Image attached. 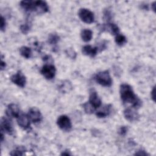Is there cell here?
Here are the masks:
<instances>
[{"instance_id":"cell-9","label":"cell","mask_w":156,"mask_h":156,"mask_svg":"<svg viewBox=\"0 0 156 156\" xmlns=\"http://www.w3.org/2000/svg\"><path fill=\"white\" fill-rule=\"evenodd\" d=\"M124 116L125 118L130 122L136 121L139 118V115L133 107H128L126 108L124 111Z\"/></svg>"},{"instance_id":"cell-31","label":"cell","mask_w":156,"mask_h":156,"mask_svg":"<svg viewBox=\"0 0 156 156\" xmlns=\"http://www.w3.org/2000/svg\"><path fill=\"white\" fill-rule=\"evenodd\" d=\"M5 66H6L5 63L2 60H1V70H3V69L5 68Z\"/></svg>"},{"instance_id":"cell-3","label":"cell","mask_w":156,"mask_h":156,"mask_svg":"<svg viewBox=\"0 0 156 156\" xmlns=\"http://www.w3.org/2000/svg\"><path fill=\"white\" fill-rule=\"evenodd\" d=\"M79 16L80 20L87 24H91L94 21V13L89 9L82 8L80 9L78 13Z\"/></svg>"},{"instance_id":"cell-28","label":"cell","mask_w":156,"mask_h":156,"mask_svg":"<svg viewBox=\"0 0 156 156\" xmlns=\"http://www.w3.org/2000/svg\"><path fill=\"white\" fill-rule=\"evenodd\" d=\"M135 155H140V156H146V155H149V154L144 151L143 149H139L138 151H137L135 154Z\"/></svg>"},{"instance_id":"cell-29","label":"cell","mask_w":156,"mask_h":156,"mask_svg":"<svg viewBox=\"0 0 156 156\" xmlns=\"http://www.w3.org/2000/svg\"><path fill=\"white\" fill-rule=\"evenodd\" d=\"M104 17L106 19V20L107 21H110L112 17L111 15V13L108 11V10H106L104 12Z\"/></svg>"},{"instance_id":"cell-34","label":"cell","mask_w":156,"mask_h":156,"mask_svg":"<svg viewBox=\"0 0 156 156\" xmlns=\"http://www.w3.org/2000/svg\"><path fill=\"white\" fill-rule=\"evenodd\" d=\"M4 140V134H3V132L1 130V141L2 142Z\"/></svg>"},{"instance_id":"cell-15","label":"cell","mask_w":156,"mask_h":156,"mask_svg":"<svg viewBox=\"0 0 156 156\" xmlns=\"http://www.w3.org/2000/svg\"><path fill=\"white\" fill-rule=\"evenodd\" d=\"M111 105H105L102 107L99 110L97 111L96 113V115L98 118H105L109 115L110 113Z\"/></svg>"},{"instance_id":"cell-11","label":"cell","mask_w":156,"mask_h":156,"mask_svg":"<svg viewBox=\"0 0 156 156\" xmlns=\"http://www.w3.org/2000/svg\"><path fill=\"white\" fill-rule=\"evenodd\" d=\"M5 113L9 118H18L20 115V108L15 104H10L7 106Z\"/></svg>"},{"instance_id":"cell-16","label":"cell","mask_w":156,"mask_h":156,"mask_svg":"<svg viewBox=\"0 0 156 156\" xmlns=\"http://www.w3.org/2000/svg\"><path fill=\"white\" fill-rule=\"evenodd\" d=\"M20 5L26 12H34L33 1H22L20 2Z\"/></svg>"},{"instance_id":"cell-7","label":"cell","mask_w":156,"mask_h":156,"mask_svg":"<svg viewBox=\"0 0 156 156\" xmlns=\"http://www.w3.org/2000/svg\"><path fill=\"white\" fill-rule=\"evenodd\" d=\"M1 130L9 135H12L13 128L11 121L5 117H2L1 120Z\"/></svg>"},{"instance_id":"cell-17","label":"cell","mask_w":156,"mask_h":156,"mask_svg":"<svg viewBox=\"0 0 156 156\" xmlns=\"http://www.w3.org/2000/svg\"><path fill=\"white\" fill-rule=\"evenodd\" d=\"M80 35H81V38L82 39V40L83 41L88 42V41H90L92 38L93 32L90 29H85L82 30Z\"/></svg>"},{"instance_id":"cell-4","label":"cell","mask_w":156,"mask_h":156,"mask_svg":"<svg viewBox=\"0 0 156 156\" xmlns=\"http://www.w3.org/2000/svg\"><path fill=\"white\" fill-rule=\"evenodd\" d=\"M57 126L64 131H69L72 128V124L70 119L66 115L60 116L57 120Z\"/></svg>"},{"instance_id":"cell-13","label":"cell","mask_w":156,"mask_h":156,"mask_svg":"<svg viewBox=\"0 0 156 156\" xmlns=\"http://www.w3.org/2000/svg\"><path fill=\"white\" fill-rule=\"evenodd\" d=\"M96 109L100 107L101 105V100L99 97L98 93L95 91H92L90 93L88 101Z\"/></svg>"},{"instance_id":"cell-14","label":"cell","mask_w":156,"mask_h":156,"mask_svg":"<svg viewBox=\"0 0 156 156\" xmlns=\"http://www.w3.org/2000/svg\"><path fill=\"white\" fill-rule=\"evenodd\" d=\"M98 48L97 47H92L90 45H85L82 48V53L87 56L93 57L96 55L98 53Z\"/></svg>"},{"instance_id":"cell-19","label":"cell","mask_w":156,"mask_h":156,"mask_svg":"<svg viewBox=\"0 0 156 156\" xmlns=\"http://www.w3.org/2000/svg\"><path fill=\"white\" fill-rule=\"evenodd\" d=\"M21 55L26 58H29L32 56V50L30 48L27 46H22L20 49Z\"/></svg>"},{"instance_id":"cell-20","label":"cell","mask_w":156,"mask_h":156,"mask_svg":"<svg viewBox=\"0 0 156 156\" xmlns=\"http://www.w3.org/2000/svg\"><path fill=\"white\" fill-rule=\"evenodd\" d=\"M115 41L118 46H121L127 42V39L124 35L121 34H118L115 37Z\"/></svg>"},{"instance_id":"cell-12","label":"cell","mask_w":156,"mask_h":156,"mask_svg":"<svg viewBox=\"0 0 156 156\" xmlns=\"http://www.w3.org/2000/svg\"><path fill=\"white\" fill-rule=\"evenodd\" d=\"M30 119L28 115L26 114H21L17 118L18 125L23 129L26 130L30 127Z\"/></svg>"},{"instance_id":"cell-25","label":"cell","mask_w":156,"mask_h":156,"mask_svg":"<svg viewBox=\"0 0 156 156\" xmlns=\"http://www.w3.org/2000/svg\"><path fill=\"white\" fill-rule=\"evenodd\" d=\"M72 87L71 85L70 84V83H68V82H64L62 84V85L60 87V88L63 91H69V89H71Z\"/></svg>"},{"instance_id":"cell-27","label":"cell","mask_w":156,"mask_h":156,"mask_svg":"<svg viewBox=\"0 0 156 156\" xmlns=\"http://www.w3.org/2000/svg\"><path fill=\"white\" fill-rule=\"evenodd\" d=\"M5 25H6L5 20L4 18L1 15V25H0V28H1V31H4L5 30Z\"/></svg>"},{"instance_id":"cell-23","label":"cell","mask_w":156,"mask_h":156,"mask_svg":"<svg viewBox=\"0 0 156 156\" xmlns=\"http://www.w3.org/2000/svg\"><path fill=\"white\" fill-rule=\"evenodd\" d=\"M26 150L23 147H19L15 150L11 151L10 154L11 155H23L24 154Z\"/></svg>"},{"instance_id":"cell-8","label":"cell","mask_w":156,"mask_h":156,"mask_svg":"<svg viewBox=\"0 0 156 156\" xmlns=\"http://www.w3.org/2000/svg\"><path fill=\"white\" fill-rule=\"evenodd\" d=\"M27 115L30 120L34 123L40 122L42 120V115L40 111L36 107L30 108Z\"/></svg>"},{"instance_id":"cell-1","label":"cell","mask_w":156,"mask_h":156,"mask_svg":"<svg viewBox=\"0 0 156 156\" xmlns=\"http://www.w3.org/2000/svg\"><path fill=\"white\" fill-rule=\"evenodd\" d=\"M119 93L122 101L124 103H130L135 109L141 106V101L134 93L130 85L127 83H122L120 86Z\"/></svg>"},{"instance_id":"cell-22","label":"cell","mask_w":156,"mask_h":156,"mask_svg":"<svg viewBox=\"0 0 156 156\" xmlns=\"http://www.w3.org/2000/svg\"><path fill=\"white\" fill-rule=\"evenodd\" d=\"M60 37L55 34H51L48 37V43L51 44H55L59 41Z\"/></svg>"},{"instance_id":"cell-5","label":"cell","mask_w":156,"mask_h":156,"mask_svg":"<svg viewBox=\"0 0 156 156\" xmlns=\"http://www.w3.org/2000/svg\"><path fill=\"white\" fill-rule=\"evenodd\" d=\"M56 73L55 67L51 64H46L44 65L41 69V74L46 79H52L54 77Z\"/></svg>"},{"instance_id":"cell-6","label":"cell","mask_w":156,"mask_h":156,"mask_svg":"<svg viewBox=\"0 0 156 156\" xmlns=\"http://www.w3.org/2000/svg\"><path fill=\"white\" fill-rule=\"evenodd\" d=\"M10 80L13 83L21 88H23L26 83V78L21 71H18L16 74L12 75Z\"/></svg>"},{"instance_id":"cell-24","label":"cell","mask_w":156,"mask_h":156,"mask_svg":"<svg viewBox=\"0 0 156 156\" xmlns=\"http://www.w3.org/2000/svg\"><path fill=\"white\" fill-rule=\"evenodd\" d=\"M30 24L28 22L21 25L20 27V30H21V32L23 33L24 34H27L29 32V31L30 30Z\"/></svg>"},{"instance_id":"cell-32","label":"cell","mask_w":156,"mask_h":156,"mask_svg":"<svg viewBox=\"0 0 156 156\" xmlns=\"http://www.w3.org/2000/svg\"><path fill=\"white\" fill-rule=\"evenodd\" d=\"M61 155H71V154L68 151H65L61 154Z\"/></svg>"},{"instance_id":"cell-2","label":"cell","mask_w":156,"mask_h":156,"mask_svg":"<svg viewBox=\"0 0 156 156\" xmlns=\"http://www.w3.org/2000/svg\"><path fill=\"white\" fill-rule=\"evenodd\" d=\"M94 79L99 84L104 87H110L112 84V80L108 71L99 72Z\"/></svg>"},{"instance_id":"cell-21","label":"cell","mask_w":156,"mask_h":156,"mask_svg":"<svg viewBox=\"0 0 156 156\" xmlns=\"http://www.w3.org/2000/svg\"><path fill=\"white\" fill-rule=\"evenodd\" d=\"M82 106L84 109V111L88 114H91L93 113L96 110V108L89 102H87L84 103Z\"/></svg>"},{"instance_id":"cell-33","label":"cell","mask_w":156,"mask_h":156,"mask_svg":"<svg viewBox=\"0 0 156 156\" xmlns=\"http://www.w3.org/2000/svg\"><path fill=\"white\" fill-rule=\"evenodd\" d=\"M155 3H156V2L155 1V2H154L152 4V5H151L152 9V10H153L154 12H155Z\"/></svg>"},{"instance_id":"cell-30","label":"cell","mask_w":156,"mask_h":156,"mask_svg":"<svg viewBox=\"0 0 156 156\" xmlns=\"http://www.w3.org/2000/svg\"><path fill=\"white\" fill-rule=\"evenodd\" d=\"M151 94V98H152V100L155 102V87H154Z\"/></svg>"},{"instance_id":"cell-10","label":"cell","mask_w":156,"mask_h":156,"mask_svg":"<svg viewBox=\"0 0 156 156\" xmlns=\"http://www.w3.org/2000/svg\"><path fill=\"white\" fill-rule=\"evenodd\" d=\"M49 10V7L47 3L43 1H34V12L38 13H44Z\"/></svg>"},{"instance_id":"cell-26","label":"cell","mask_w":156,"mask_h":156,"mask_svg":"<svg viewBox=\"0 0 156 156\" xmlns=\"http://www.w3.org/2000/svg\"><path fill=\"white\" fill-rule=\"evenodd\" d=\"M128 131V128L126 126H121L118 130V133L121 136H124L126 135Z\"/></svg>"},{"instance_id":"cell-18","label":"cell","mask_w":156,"mask_h":156,"mask_svg":"<svg viewBox=\"0 0 156 156\" xmlns=\"http://www.w3.org/2000/svg\"><path fill=\"white\" fill-rule=\"evenodd\" d=\"M104 29H107L108 31H109L113 35H118L119 34V27L117 25H116L114 23H108L106 26L104 27Z\"/></svg>"}]
</instances>
